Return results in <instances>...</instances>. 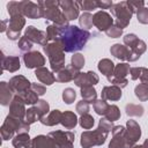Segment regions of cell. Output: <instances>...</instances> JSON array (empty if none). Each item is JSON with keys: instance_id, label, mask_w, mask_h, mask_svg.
Returning <instances> with one entry per match:
<instances>
[{"instance_id": "obj_1", "label": "cell", "mask_w": 148, "mask_h": 148, "mask_svg": "<svg viewBox=\"0 0 148 148\" xmlns=\"http://www.w3.org/2000/svg\"><path fill=\"white\" fill-rule=\"evenodd\" d=\"M91 37V34L88 30H83L76 25H66L60 27L59 35L56 42H58L65 52L73 53L76 51L82 50L89 38Z\"/></svg>"}, {"instance_id": "obj_2", "label": "cell", "mask_w": 148, "mask_h": 148, "mask_svg": "<svg viewBox=\"0 0 148 148\" xmlns=\"http://www.w3.org/2000/svg\"><path fill=\"white\" fill-rule=\"evenodd\" d=\"M113 123L109 121L106 118H101L98 123V127L95 131H84L81 134L80 145L82 148H91L94 146H102L110 131L113 128Z\"/></svg>"}, {"instance_id": "obj_3", "label": "cell", "mask_w": 148, "mask_h": 148, "mask_svg": "<svg viewBox=\"0 0 148 148\" xmlns=\"http://www.w3.org/2000/svg\"><path fill=\"white\" fill-rule=\"evenodd\" d=\"M42 9L44 10V18L46 21L52 22L56 25L59 27H66L68 24V20L64 15L62 10L59 7V1L57 0H44L37 2Z\"/></svg>"}, {"instance_id": "obj_4", "label": "cell", "mask_w": 148, "mask_h": 148, "mask_svg": "<svg viewBox=\"0 0 148 148\" xmlns=\"http://www.w3.org/2000/svg\"><path fill=\"white\" fill-rule=\"evenodd\" d=\"M43 51L49 58L50 67L53 73L65 68V51L58 42H49L43 46Z\"/></svg>"}, {"instance_id": "obj_5", "label": "cell", "mask_w": 148, "mask_h": 148, "mask_svg": "<svg viewBox=\"0 0 148 148\" xmlns=\"http://www.w3.org/2000/svg\"><path fill=\"white\" fill-rule=\"evenodd\" d=\"M29 130L30 125H28L24 120L16 119L8 114L0 128V133L2 140H9L13 139L17 133H29Z\"/></svg>"}, {"instance_id": "obj_6", "label": "cell", "mask_w": 148, "mask_h": 148, "mask_svg": "<svg viewBox=\"0 0 148 148\" xmlns=\"http://www.w3.org/2000/svg\"><path fill=\"white\" fill-rule=\"evenodd\" d=\"M110 9H111V14L116 18L114 24L117 27H119L120 29H124L130 24L134 12L128 5V1H120V2L113 3V6Z\"/></svg>"}, {"instance_id": "obj_7", "label": "cell", "mask_w": 148, "mask_h": 148, "mask_svg": "<svg viewBox=\"0 0 148 148\" xmlns=\"http://www.w3.org/2000/svg\"><path fill=\"white\" fill-rule=\"evenodd\" d=\"M112 139L109 143V148H132L133 145L127 138L126 127L117 125L112 128Z\"/></svg>"}, {"instance_id": "obj_8", "label": "cell", "mask_w": 148, "mask_h": 148, "mask_svg": "<svg viewBox=\"0 0 148 148\" xmlns=\"http://www.w3.org/2000/svg\"><path fill=\"white\" fill-rule=\"evenodd\" d=\"M25 25V17L22 14L18 15H13L9 18L8 22V28L6 31L7 38L10 40H17L21 38V31Z\"/></svg>"}, {"instance_id": "obj_9", "label": "cell", "mask_w": 148, "mask_h": 148, "mask_svg": "<svg viewBox=\"0 0 148 148\" xmlns=\"http://www.w3.org/2000/svg\"><path fill=\"white\" fill-rule=\"evenodd\" d=\"M58 148H74L75 134L71 131H53L47 134Z\"/></svg>"}, {"instance_id": "obj_10", "label": "cell", "mask_w": 148, "mask_h": 148, "mask_svg": "<svg viewBox=\"0 0 148 148\" xmlns=\"http://www.w3.org/2000/svg\"><path fill=\"white\" fill-rule=\"evenodd\" d=\"M21 10L24 17L31 20H38L40 17H44V10L42 9V7L32 1H21Z\"/></svg>"}, {"instance_id": "obj_11", "label": "cell", "mask_w": 148, "mask_h": 148, "mask_svg": "<svg viewBox=\"0 0 148 148\" xmlns=\"http://www.w3.org/2000/svg\"><path fill=\"white\" fill-rule=\"evenodd\" d=\"M23 62L27 68H39L44 67L45 65V58L39 51H30L27 53H23Z\"/></svg>"}, {"instance_id": "obj_12", "label": "cell", "mask_w": 148, "mask_h": 148, "mask_svg": "<svg viewBox=\"0 0 148 148\" xmlns=\"http://www.w3.org/2000/svg\"><path fill=\"white\" fill-rule=\"evenodd\" d=\"M25 113H27V109H25L24 101L22 99L21 96L15 95L13 101L9 104V116L16 119H20V120H24Z\"/></svg>"}, {"instance_id": "obj_13", "label": "cell", "mask_w": 148, "mask_h": 148, "mask_svg": "<svg viewBox=\"0 0 148 148\" xmlns=\"http://www.w3.org/2000/svg\"><path fill=\"white\" fill-rule=\"evenodd\" d=\"M92 23L99 31H106L110 27L113 25V18L109 13L98 10L92 15Z\"/></svg>"}, {"instance_id": "obj_14", "label": "cell", "mask_w": 148, "mask_h": 148, "mask_svg": "<svg viewBox=\"0 0 148 148\" xmlns=\"http://www.w3.org/2000/svg\"><path fill=\"white\" fill-rule=\"evenodd\" d=\"M12 91L15 95H22L31 88V82L23 75H15L8 82Z\"/></svg>"}, {"instance_id": "obj_15", "label": "cell", "mask_w": 148, "mask_h": 148, "mask_svg": "<svg viewBox=\"0 0 148 148\" xmlns=\"http://www.w3.org/2000/svg\"><path fill=\"white\" fill-rule=\"evenodd\" d=\"M24 36L27 38H29L34 44H39V45L44 46V45H46L49 43L47 36H46V31L39 30L34 25H29L28 28H25Z\"/></svg>"}, {"instance_id": "obj_16", "label": "cell", "mask_w": 148, "mask_h": 148, "mask_svg": "<svg viewBox=\"0 0 148 148\" xmlns=\"http://www.w3.org/2000/svg\"><path fill=\"white\" fill-rule=\"evenodd\" d=\"M59 7L68 21L75 20L80 16V8H79L76 1L61 0V1H59Z\"/></svg>"}, {"instance_id": "obj_17", "label": "cell", "mask_w": 148, "mask_h": 148, "mask_svg": "<svg viewBox=\"0 0 148 148\" xmlns=\"http://www.w3.org/2000/svg\"><path fill=\"white\" fill-rule=\"evenodd\" d=\"M99 81V77L98 75L92 72V71H89L87 73H81L75 77L74 80V83L75 86H77L79 88H84V87H90V86H95L97 84Z\"/></svg>"}, {"instance_id": "obj_18", "label": "cell", "mask_w": 148, "mask_h": 148, "mask_svg": "<svg viewBox=\"0 0 148 148\" xmlns=\"http://www.w3.org/2000/svg\"><path fill=\"white\" fill-rule=\"evenodd\" d=\"M21 67L20 58L17 56H8L6 57L1 51V73L3 71H8L9 73H14L18 71Z\"/></svg>"}, {"instance_id": "obj_19", "label": "cell", "mask_w": 148, "mask_h": 148, "mask_svg": "<svg viewBox=\"0 0 148 148\" xmlns=\"http://www.w3.org/2000/svg\"><path fill=\"white\" fill-rule=\"evenodd\" d=\"M79 74H80V71L74 68L72 65H67L61 71L57 72L54 76L57 82H69V81H74Z\"/></svg>"}, {"instance_id": "obj_20", "label": "cell", "mask_w": 148, "mask_h": 148, "mask_svg": "<svg viewBox=\"0 0 148 148\" xmlns=\"http://www.w3.org/2000/svg\"><path fill=\"white\" fill-rule=\"evenodd\" d=\"M126 134H127V138L131 141V143L133 146L136 145L138 140L141 138V127H140V125L133 119L127 120L126 121Z\"/></svg>"}, {"instance_id": "obj_21", "label": "cell", "mask_w": 148, "mask_h": 148, "mask_svg": "<svg viewBox=\"0 0 148 148\" xmlns=\"http://www.w3.org/2000/svg\"><path fill=\"white\" fill-rule=\"evenodd\" d=\"M123 96V92H121V89L117 86H106L102 89V92H101V98L104 99V101H112V102H116V101H119Z\"/></svg>"}, {"instance_id": "obj_22", "label": "cell", "mask_w": 148, "mask_h": 148, "mask_svg": "<svg viewBox=\"0 0 148 148\" xmlns=\"http://www.w3.org/2000/svg\"><path fill=\"white\" fill-rule=\"evenodd\" d=\"M31 147L32 148H58L56 142L49 135H36L31 139Z\"/></svg>"}, {"instance_id": "obj_23", "label": "cell", "mask_w": 148, "mask_h": 148, "mask_svg": "<svg viewBox=\"0 0 148 148\" xmlns=\"http://www.w3.org/2000/svg\"><path fill=\"white\" fill-rule=\"evenodd\" d=\"M35 75L37 80H39L45 86H51L56 82V76L52 72H50L46 67H39L35 71Z\"/></svg>"}, {"instance_id": "obj_24", "label": "cell", "mask_w": 148, "mask_h": 148, "mask_svg": "<svg viewBox=\"0 0 148 148\" xmlns=\"http://www.w3.org/2000/svg\"><path fill=\"white\" fill-rule=\"evenodd\" d=\"M13 94L14 92L12 91L9 84L6 81H1L0 82V103H1V105H3V106L9 105L14 98Z\"/></svg>"}, {"instance_id": "obj_25", "label": "cell", "mask_w": 148, "mask_h": 148, "mask_svg": "<svg viewBox=\"0 0 148 148\" xmlns=\"http://www.w3.org/2000/svg\"><path fill=\"white\" fill-rule=\"evenodd\" d=\"M110 53H111V56H113L114 58L119 59L120 61H124V60L128 59L130 49L126 45H121L119 43H116L110 47Z\"/></svg>"}, {"instance_id": "obj_26", "label": "cell", "mask_w": 148, "mask_h": 148, "mask_svg": "<svg viewBox=\"0 0 148 148\" xmlns=\"http://www.w3.org/2000/svg\"><path fill=\"white\" fill-rule=\"evenodd\" d=\"M146 50H147V45H146V43H145L142 39H140L133 47L130 49V56H128L127 61H130V62L136 61L138 59H140L141 54L146 52Z\"/></svg>"}, {"instance_id": "obj_27", "label": "cell", "mask_w": 148, "mask_h": 148, "mask_svg": "<svg viewBox=\"0 0 148 148\" xmlns=\"http://www.w3.org/2000/svg\"><path fill=\"white\" fill-rule=\"evenodd\" d=\"M61 116H62V112L60 110H53V111H50L46 116H44L39 121L45 126H54L60 124Z\"/></svg>"}, {"instance_id": "obj_28", "label": "cell", "mask_w": 148, "mask_h": 148, "mask_svg": "<svg viewBox=\"0 0 148 148\" xmlns=\"http://www.w3.org/2000/svg\"><path fill=\"white\" fill-rule=\"evenodd\" d=\"M77 121H79V119H77V117H76V114L74 112H72V111H65V112H62L60 124L66 130H73L76 126Z\"/></svg>"}, {"instance_id": "obj_29", "label": "cell", "mask_w": 148, "mask_h": 148, "mask_svg": "<svg viewBox=\"0 0 148 148\" xmlns=\"http://www.w3.org/2000/svg\"><path fill=\"white\" fill-rule=\"evenodd\" d=\"M114 67H116V65L113 64V61L110 60V59H108V58L101 59V60L98 61V65H97L98 71H99L103 75H105L106 77H110V76L113 74Z\"/></svg>"}, {"instance_id": "obj_30", "label": "cell", "mask_w": 148, "mask_h": 148, "mask_svg": "<svg viewBox=\"0 0 148 148\" xmlns=\"http://www.w3.org/2000/svg\"><path fill=\"white\" fill-rule=\"evenodd\" d=\"M30 142H31V139L29 136V133H17L12 139V143L15 148H24L29 146Z\"/></svg>"}, {"instance_id": "obj_31", "label": "cell", "mask_w": 148, "mask_h": 148, "mask_svg": "<svg viewBox=\"0 0 148 148\" xmlns=\"http://www.w3.org/2000/svg\"><path fill=\"white\" fill-rule=\"evenodd\" d=\"M130 71H131L130 64H127V62H119L118 65H116L113 74L111 76L118 77V79H126V76L130 74Z\"/></svg>"}, {"instance_id": "obj_32", "label": "cell", "mask_w": 148, "mask_h": 148, "mask_svg": "<svg viewBox=\"0 0 148 148\" xmlns=\"http://www.w3.org/2000/svg\"><path fill=\"white\" fill-rule=\"evenodd\" d=\"M81 96H82V99L88 102L89 104L92 103L97 99V91L96 89L90 86V87H84V88H81Z\"/></svg>"}, {"instance_id": "obj_33", "label": "cell", "mask_w": 148, "mask_h": 148, "mask_svg": "<svg viewBox=\"0 0 148 148\" xmlns=\"http://www.w3.org/2000/svg\"><path fill=\"white\" fill-rule=\"evenodd\" d=\"M125 111H126V114L130 116V117H141L145 112V109L140 104L128 103L125 106Z\"/></svg>"}, {"instance_id": "obj_34", "label": "cell", "mask_w": 148, "mask_h": 148, "mask_svg": "<svg viewBox=\"0 0 148 148\" xmlns=\"http://www.w3.org/2000/svg\"><path fill=\"white\" fill-rule=\"evenodd\" d=\"M79 24L81 27V29L83 30H89L90 28H92L94 23H92V15L88 12L82 13L79 16Z\"/></svg>"}, {"instance_id": "obj_35", "label": "cell", "mask_w": 148, "mask_h": 148, "mask_svg": "<svg viewBox=\"0 0 148 148\" xmlns=\"http://www.w3.org/2000/svg\"><path fill=\"white\" fill-rule=\"evenodd\" d=\"M134 94H135L136 98H139V101H141V102L148 101V84L140 83V84L135 86Z\"/></svg>"}, {"instance_id": "obj_36", "label": "cell", "mask_w": 148, "mask_h": 148, "mask_svg": "<svg viewBox=\"0 0 148 148\" xmlns=\"http://www.w3.org/2000/svg\"><path fill=\"white\" fill-rule=\"evenodd\" d=\"M92 108H94V111L98 114V116H105L108 109H109V104L106 103V101L104 99H96L92 104Z\"/></svg>"}, {"instance_id": "obj_37", "label": "cell", "mask_w": 148, "mask_h": 148, "mask_svg": "<svg viewBox=\"0 0 148 148\" xmlns=\"http://www.w3.org/2000/svg\"><path fill=\"white\" fill-rule=\"evenodd\" d=\"M104 118H106L111 123L117 121L120 118V110H119V108L117 105H109V109H108Z\"/></svg>"}, {"instance_id": "obj_38", "label": "cell", "mask_w": 148, "mask_h": 148, "mask_svg": "<svg viewBox=\"0 0 148 148\" xmlns=\"http://www.w3.org/2000/svg\"><path fill=\"white\" fill-rule=\"evenodd\" d=\"M18 96H21L22 99L24 101V103L25 104H29V105H35L39 101L38 99V95L35 91H32L31 89L27 90L25 92H23L22 95H18Z\"/></svg>"}, {"instance_id": "obj_39", "label": "cell", "mask_w": 148, "mask_h": 148, "mask_svg": "<svg viewBox=\"0 0 148 148\" xmlns=\"http://www.w3.org/2000/svg\"><path fill=\"white\" fill-rule=\"evenodd\" d=\"M34 106L36 108V110H37V112H38L40 119L50 112V105H49V103H47L45 99H39Z\"/></svg>"}, {"instance_id": "obj_40", "label": "cell", "mask_w": 148, "mask_h": 148, "mask_svg": "<svg viewBox=\"0 0 148 148\" xmlns=\"http://www.w3.org/2000/svg\"><path fill=\"white\" fill-rule=\"evenodd\" d=\"M37 120H40V117H39L37 110H36V108H35V106L29 108V109L27 110L24 121H25L28 125H31V124H34V123L37 121Z\"/></svg>"}, {"instance_id": "obj_41", "label": "cell", "mask_w": 148, "mask_h": 148, "mask_svg": "<svg viewBox=\"0 0 148 148\" xmlns=\"http://www.w3.org/2000/svg\"><path fill=\"white\" fill-rule=\"evenodd\" d=\"M59 25L56 24H47L46 27V36H47V40L49 42H56L59 35Z\"/></svg>"}, {"instance_id": "obj_42", "label": "cell", "mask_w": 148, "mask_h": 148, "mask_svg": "<svg viewBox=\"0 0 148 148\" xmlns=\"http://www.w3.org/2000/svg\"><path fill=\"white\" fill-rule=\"evenodd\" d=\"M79 124H80V126H81L82 128H84V130H90V128L94 126V124H95V119H94L92 116H90L89 113H87V114H83V116L80 117Z\"/></svg>"}, {"instance_id": "obj_43", "label": "cell", "mask_w": 148, "mask_h": 148, "mask_svg": "<svg viewBox=\"0 0 148 148\" xmlns=\"http://www.w3.org/2000/svg\"><path fill=\"white\" fill-rule=\"evenodd\" d=\"M17 46H18V49H20L23 53H27V52H30V51H31V49H32V46H34V43H32L29 38H27V37L23 35V36L18 39Z\"/></svg>"}, {"instance_id": "obj_44", "label": "cell", "mask_w": 148, "mask_h": 148, "mask_svg": "<svg viewBox=\"0 0 148 148\" xmlns=\"http://www.w3.org/2000/svg\"><path fill=\"white\" fill-rule=\"evenodd\" d=\"M84 62H86V59H84L83 54H81V53H74L71 58V65L74 68H76L77 71H80L84 66Z\"/></svg>"}, {"instance_id": "obj_45", "label": "cell", "mask_w": 148, "mask_h": 148, "mask_svg": "<svg viewBox=\"0 0 148 148\" xmlns=\"http://www.w3.org/2000/svg\"><path fill=\"white\" fill-rule=\"evenodd\" d=\"M77 6L80 9L82 10H86V12H90V10H94L97 8V2L96 0H82V1H76Z\"/></svg>"}, {"instance_id": "obj_46", "label": "cell", "mask_w": 148, "mask_h": 148, "mask_svg": "<svg viewBox=\"0 0 148 148\" xmlns=\"http://www.w3.org/2000/svg\"><path fill=\"white\" fill-rule=\"evenodd\" d=\"M76 98V91L73 88H66L62 90V101L66 104H72Z\"/></svg>"}, {"instance_id": "obj_47", "label": "cell", "mask_w": 148, "mask_h": 148, "mask_svg": "<svg viewBox=\"0 0 148 148\" xmlns=\"http://www.w3.org/2000/svg\"><path fill=\"white\" fill-rule=\"evenodd\" d=\"M139 40H140V39H139V37H138L135 34H127V35L124 36V44H125L128 49L133 47Z\"/></svg>"}, {"instance_id": "obj_48", "label": "cell", "mask_w": 148, "mask_h": 148, "mask_svg": "<svg viewBox=\"0 0 148 148\" xmlns=\"http://www.w3.org/2000/svg\"><path fill=\"white\" fill-rule=\"evenodd\" d=\"M75 110H76V112H77L80 116H83V114H87V113L89 112L90 105H89L88 102H86V101L82 99V101L77 102V104H76V106H75Z\"/></svg>"}, {"instance_id": "obj_49", "label": "cell", "mask_w": 148, "mask_h": 148, "mask_svg": "<svg viewBox=\"0 0 148 148\" xmlns=\"http://www.w3.org/2000/svg\"><path fill=\"white\" fill-rule=\"evenodd\" d=\"M136 18L138 22L141 24H147L148 23V8L142 7L136 12Z\"/></svg>"}, {"instance_id": "obj_50", "label": "cell", "mask_w": 148, "mask_h": 148, "mask_svg": "<svg viewBox=\"0 0 148 148\" xmlns=\"http://www.w3.org/2000/svg\"><path fill=\"white\" fill-rule=\"evenodd\" d=\"M106 36L110 38H118L123 35V29H120L119 27H117L116 24H113L112 27H110L106 31H105Z\"/></svg>"}, {"instance_id": "obj_51", "label": "cell", "mask_w": 148, "mask_h": 148, "mask_svg": "<svg viewBox=\"0 0 148 148\" xmlns=\"http://www.w3.org/2000/svg\"><path fill=\"white\" fill-rule=\"evenodd\" d=\"M108 81H109L110 83H112L113 86H117V87H119L120 89H121V88H125V87L128 84V81H127V79H118V77H113V76H110V77H108Z\"/></svg>"}, {"instance_id": "obj_52", "label": "cell", "mask_w": 148, "mask_h": 148, "mask_svg": "<svg viewBox=\"0 0 148 148\" xmlns=\"http://www.w3.org/2000/svg\"><path fill=\"white\" fill-rule=\"evenodd\" d=\"M32 91H35L38 96H43L45 92H46V87L44 84H40V83H31V88H30Z\"/></svg>"}, {"instance_id": "obj_53", "label": "cell", "mask_w": 148, "mask_h": 148, "mask_svg": "<svg viewBox=\"0 0 148 148\" xmlns=\"http://www.w3.org/2000/svg\"><path fill=\"white\" fill-rule=\"evenodd\" d=\"M128 5L133 9V12L136 13L140 8H142L145 6V1H142V0H131V1H128Z\"/></svg>"}, {"instance_id": "obj_54", "label": "cell", "mask_w": 148, "mask_h": 148, "mask_svg": "<svg viewBox=\"0 0 148 148\" xmlns=\"http://www.w3.org/2000/svg\"><path fill=\"white\" fill-rule=\"evenodd\" d=\"M141 72H142V67H131V71H130L131 79H132V80H138V79H140Z\"/></svg>"}, {"instance_id": "obj_55", "label": "cell", "mask_w": 148, "mask_h": 148, "mask_svg": "<svg viewBox=\"0 0 148 148\" xmlns=\"http://www.w3.org/2000/svg\"><path fill=\"white\" fill-rule=\"evenodd\" d=\"M97 2V8H101V9H109L113 6L112 1H109V0H96Z\"/></svg>"}, {"instance_id": "obj_56", "label": "cell", "mask_w": 148, "mask_h": 148, "mask_svg": "<svg viewBox=\"0 0 148 148\" xmlns=\"http://www.w3.org/2000/svg\"><path fill=\"white\" fill-rule=\"evenodd\" d=\"M140 81H141V83L148 84V68L142 67V72H141V75H140Z\"/></svg>"}, {"instance_id": "obj_57", "label": "cell", "mask_w": 148, "mask_h": 148, "mask_svg": "<svg viewBox=\"0 0 148 148\" xmlns=\"http://www.w3.org/2000/svg\"><path fill=\"white\" fill-rule=\"evenodd\" d=\"M9 21H7V20H2L1 21V27H0V32H5V31H7V28H8V25H7V23H8Z\"/></svg>"}, {"instance_id": "obj_58", "label": "cell", "mask_w": 148, "mask_h": 148, "mask_svg": "<svg viewBox=\"0 0 148 148\" xmlns=\"http://www.w3.org/2000/svg\"><path fill=\"white\" fill-rule=\"evenodd\" d=\"M132 148H143V146L142 145H134Z\"/></svg>"}]
</instances>
